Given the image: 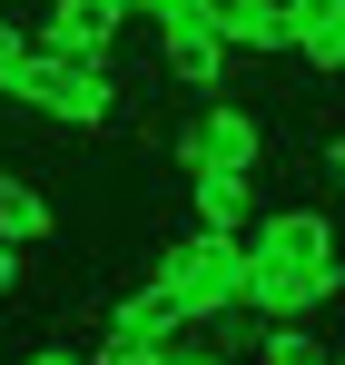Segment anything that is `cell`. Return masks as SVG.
Returning <instances> with one entry per match:
<instances>
[{"mask_svg": "<svg viewBox=\"0 0 345 365\" xmlns=\"http://www.w3.org/2000/svg\"><path fill=\"white\" fill-rule=\"evenodd\" d=\"M257 207H267V197H257V168H187V217H197V227H237V237H247Z\"/></svg>", "mask_w": 345, "mask_h": 365, "instance_id": "8", "label": "cell"}, {"mask_svg": "<svg viewBox=\"0 0 345 365\" xmlns=\"http://www.w3.org/2000/svg\"><path fill=\"white\" fill-rule=\"evenodd\" d=\"M148 365H227V356L207 346V326H187V336H168V346H158Z\"/></svg>", "mask_w": 345, "mask_h": 365, "instance_id": "13", "label": "cell"}, {"mask_svg": "<svg viewBox=\"0 0 345 365\" xmlns=\"http://www.w3.org/2000/svg\"><path fill=\"white\" fill-rule=\"evenodd\" d=\"M10 365H89V346H59L50 336V346H30V356H10Z\"/></svg>", "mask_w": 345, "mask_h": 365, "instance_id": "14", "label": "cell"}, {"mask_svg": "<svg viewBox=\"0 0 345 365\" xmlns=\"http://www.w3.org/2000/svg\"><path fill=\"white\" fill-rule=\"evenodd\" d=\"M20 50H30V30H20V20H10V10H0V69L20 60Z\"/></svg>", "mask_w": 345, "mask_h": 365, "instance_id": "16", "label": "cell"}, {"mask_svg": "<svg viewBox=\"0 0 345 365\" xmlns=\"http://www.w3.org/2000/svg\"><path fill=\"white\" fill-rule=\"evenodd\" d=\"M336 69H345V60H336Z\"/></svg>", "mask_w": 345, "mask_h": 365, "instance_id": "18", "label": "cell"}, {"mask_svg": "<svg viewBox=\"0 0 345 365\" xmlns=\"http://www.w3.org/2000/svg\"><path fill=\"white\" fill-rule=\"evenodd\" d=\"M168 148H177V168H267V119L237 99H207Z\"/></svg>", "mask_w": 345, "mask_h": 365, "instance_id": "5", "label": "cell"}, {"mask_svg": "<svg viewBox=\"0 0 345 365\" xmlns=\"http://www.w3.org/2000/svg\"><path fill=\"white\" fill-rule=\"evenodd\" d=\"M118 30H128V0H50L30 40L69 50V60H118Z\"/></svg>", "mask_w": 345, "mask_h": 365, "instance_id": "6", "label": "cell"}, {"mask_svg": "<svg viewBox=\"0 0 345 365\" xmlns=\"http://www.w3.org/2000/svg\"><path fill=\"white\" fill-rule=\"evenodd\" d=\"M287 60H306V69L345 60V0H287Z\"/></svg>", "mask_w": 345, "mask_h": 365, "instance_id": "10", "label": "cell"}, {"mask_svg": "<svg viewBox=\"0 0 345 365\" xmlns=\"http://www.w3.org/2000/svg\"><path fill=\"white\" fill-rule=\"evenodd\" d=\"M168 336H187V316H177L158 287H138V297L109 306V336H99V356H158Z\"/></svg>", "mask_w": 345, "mask_h": 365, "instance_id": "7", "label": "cell"}, {"mask_svg": "<svg viewBox=\"0 0 345 365\" xmlns=\"http://www.w3.org/2000/svg\"><path fill=\"white\" fill-rule=\"evenodd\" d=\"M148 287H158L187 326H217V316L247 306V237H237V227H187V237L158 247Z\"/></svg>", "mask_w": 345, "mask_h": 365, "instance_id": "2", "label": "cell"}, {"mask_svg": "<svg viewBox=\"0 0 345 365\" xmlns=\"http://www.w3.org/2000/svg\"><path fill=\"white\" fill-rule=\"evenodd\" d=\"M247 257L296 267V277H336V267H345L336 217H326V207H257V217H247Z\"/></svg>", "mask_w": 345, "mask_h": 365, "instance_id": "4", "label": "cell"}, {"mask_svg": "<svg viewBox=\"0 0 345 365\" xmlns=\"http://www.w3.org/2000/svg\"><path fill=\"white\" fill-rule=\"evenodd\" d=\"M336 365H345V356H336Z\"/></svg>", "mask_w": 345, "mask_h": 365, "instance_id": "19", "label": "cell"}, {"mask_svg": "<svg viewBox=\"0 0 345 365\" xmlns=\"http://www.w3.org/2000/svg\"><path fill=\"white\" fill-rule=\"evenodd\" d=\"M50 227H59V207L20 178V168H0V237H10V247H40Z\"/></svg>", "mask_w": 345, "mask_h": 365, "instance_id": "11", "label": "cell"}, {"mask_svg": "<svg viewBox=\"0 0 345 365\" xmlns=\"http://www.w3.org/2000/svg\"><path fill=\"white\" fill-rule=\"evenodd\" d=\"M207 20L247 60H287V0H207Z\"/></svg>", "mask_w": 345, "mask_h": 365, "instance_id": "9", "label": "cell"}, {"mask_svg": "<svg viewBox=\"0 0 345 365\" xmlns=\"http://www.w3.org/2000/svg\"><path fill=\"white\" fill-rule=\"evenodd\" d=\"M326 168H336V187H345V128H336V138H326Z\"/></svg>", "mask_w": 345, "mask_h": 365, "instance_id": "17", "label": "cell"}, {"mask_svg": "<svg viewBox=\"0 0 345 365\" xmlns=\"http://www.w3.org/2000/svg\"><path fill=\"white\" fill-rule=\"evenodd\" d=\"M0 99L40 109V119L69 128V138H99V128L118 119V79H109V60H69V50H40V40L0 69Z\"/></svg>", "mask_w": 345, "mask_h": 365, "instance_id": "1", "label": "cell"}, {"mask_svg": "<svg viewBox=\"0 0 345 365\" xmlns=\"http://www.w3.org/2000/svg\"><path fill=\"white\" fill-rule=\"evenodd\" d=\"M20 257H30V247H10V237H0V306L20 297Z\"/></svg>", "mask_w": 345, "mask_h": 365, "instance_id": "15", "label": "cell"}, {"mask_svg": "<svg viewBox=\"0 0 345 365\" xmlns=\"http://www.w3.org/2000/svg\"><path fill=\"white\" fill-rule=\"evenodd\" d=\"M148 30H158V60H168L177 89H217L237 60L217 40V20H207V0H148Z\"/></svg>", "mask_w": 345, "mask_h": 365, "instance_id": "3", "label": "cell"}, {"mask_svg": "<svg viewBox=\"0 0 345 365\" xmlns=\"http://www.w3.org/2000/svg\"><path fill=\"white\" fill-rule=\"evenodd\" d=\"M247 365H336V346H326V336H316V316H306V326H267Z\"/></svg>", "mask_w": 345, "mask_h": 365, "instance_id": "12", "label": "cell"}]
</instances>
